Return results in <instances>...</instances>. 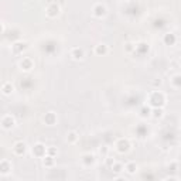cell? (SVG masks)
<instances>
[{"label": "cell", "mask_w": 181, "mask_h": 181, "mask_svg": "<svg viewBox=\"0 0 181 181\" xmlns=\"http://www.w3.org/2000/svg\"><path fill=\"white\" fill-rule=\"evenodd\" d=\"M112 170H113L115 173H120L122 170H123V164H122V163H115V161H113Z\"/></svg>", "instance_id": "17"}, {"label": "cell", "mask_w": 181, "mask_h": 181, "mask_svg": "<svg viewBox=\"0 0 181 181\" xmlns=\"http://www.w3.org/2000/svg\"><path fill=\"white\" fill-rule=\"evenodd\" d=\"M120 2H127V0H120Z\"/></svg>", "instance_id": "23"}, {"label": "cell", "mask_w": 181, "mask_h": 181, "mask_svg": "<svg viewBox=\"0 0 181 181\" xmlns=\"http://www.w3.org/2000/svg\"><path fill=\"white\" fill-rule=\"evenodd\" d=\"M0 123H2V127L4 130H10V129H13L14 124H16V119H14L11 115H6L2 118V122H0Z\"/></svg>", "instance_id": "2"}, {"label": "cell", "mask_w": 181, "mask_h": 181, "mask_svg": "<svg viewBox=\"0 0 181 181\" xmlns=\"http://www.w3.org/2000/svg\"><path fill=\"white\" fill-rule=\"evenodd\" d=\"M150 115H151L154 119H158V118H161V116H163V109H161V107H154V109L151 110V113H150Z\"/></svg>", "instance_id": "15"}, {"label": "cell", "mask_w": 181, "mask_h": 181, "mask_svg": "<svg viewBox=\"0 0 181 181\" xmlns=\"http://www.w3.org/2000/svg\"><path fill=\"white\" fill-rule=\"evenodd\" d=\"M106 52H107V47L105 44H98L95 47V54H98V55H105Z\"/></svg>", "instance_id": "13"}, {"label": "cell", "mask_w": 181, "mask_h": 181, "mask_svg": "<svg viewBox=\"0 0 181 181\" xmlns=\"http://www.w3.org/2000/svg\"><path fill=\"white\" fill-rule=\"evenodd\" d=\"M42 163H44V166H47V167H51L54 164V157L52 156H44V160H42Z\"/></svg>", "instance_id": "16"}, {"label": "cell", "mask_w": 181, "mask_h": 181, "mask_svg": "<svg viewBox=\"0 0 181 181\" xmlns=\"http://www.w3.org/2000/svg\"><path fill=\"white\" fill-rule=\"evenodd\" d=\"M116 147H118V151L119 153H126L127 150H129L130 144L127 140H124V139H120V140L118 141V144H116Z\"/></svg>", "instance_id": "7"}, {"label": "cell", "mask_w": 181, "mask_h": 181, "mask_svg": "<svg viewBox=\"0 0 181 181\" xmlns=\"http://www.w3.org/2000/svg\"><path fill=\"white\" fill-rule=\"evenodd\" d=\"M20 68H21L23 71H31L33 69V61H31L30 58H23L21 61H20Z\"/></svg>", "instance_id": "8"}, {"label": "cell", "mask_w": 181, "mask_h": 181, "mask_svg": "<svg viewBox=\"0 0 181 181\" xmlns=\"http://www.w3.org/2000/svg\"><path fill=\"white\" fill-rule=\"evenodd\" d=\"M10 170H11V166L8 161H6V160L0 161V174H7Z\"/></svg>", "instance_id": "10"}, {"label": "cell", "mask_w": 181, "mask_h": 181, "mask_svg": "<svg viewBox=\"0 0 181 181\" xmlns=\"http://www.w3.org/2000/svg\"><path fill=\"white\" fill-rule=\"evenodd\" d=\"M126 50H127V51H132V50H133V44L127 42V44H126Z\"/></svg>", "instance_id": "22"}, {"label": "cell", "mask_w": 181, "mask_h": 181, "mask_svg": "<svg viewBox=\"0 0 181 181\" xmlns=\"http://www.w3.org/2000/svg\"><path fill=\"white\" fill-rule=\"evenodd\" d=\"M25 150H27L25 143H23V141H17V143H14L13 151H14V154H16V156H23L25 153Z\"/></svg>", "instance_id": "4"}, {"label": "cell", "mask_w": 181, "mask_h": 181, "mask_svg": "<svg viewBox=\"0 0 181 181\" xmlns=\"http://www.w3.org/2000/svg\"><path fill=\"white\" fill-rule=\"evenodd\" d=\"M42 120H44L48 126H52V124L57 122V116H55V113H54V112H48V113H45V116H44Z\"/></svg>", "instance_id": "9"}, {"label": "cell", "mask_w": 181, "mask_h": 181, "mask_svg": "<svg viewBox=\"0 0 181 181\" xmlns=\"http://www.w3.org/2000/svg\"><path fill=\"white\" fill-rule=\"evenodd\" d=\"M78 139H79V136H78V133H76V132H69L67 134V141H68V143H71V144L76 143Z\"/></svg>", "instance_id": "12"}, {"label": "cell", "mask_w": 181, "mask_h": 181, "mask_svg": "<svg viewBox=\"0 0 181 181\" xmlns=\"http://www.w3.org/2000/svg\"><path fill=\"white\" fill-rule=\"evenodd\" d=\"M59 6L57 4V3H51L50 6L47 7V10H45V13H47L48 17H57L59 14Z\"/></svg>", "instance_id": "3"}, {"label": "cell", "mask_w": 181, "mask_h": 181, "mask_svg": "<svg viewBox=\"0 0 181 181\" xmlns=\"http://www.w3.org/2000/svg\"><path fill=\"white\" fill-rule=\"evenodd\" d=\"M157 101H158V103H160L161 106H164V103H166V98H164L163 93L158 92V90H154V92H151V93L149 95V102H150V103H151L154 107H158Z\"/></svg>", "instance_id": "1"}, {"label": "cell", "mask_w": 181, "mask_h": 181, "mask_svg": "<svg viewBox=\"0 0 181 181\" xmlns=\"http://www.w3.org/2000/svg\"><path fill=\"white\" fill-rule=\"evenodd\" d=\"M175 41V37H174V34H166V37H164V42H166V44H173V42Z\"/></svg>", "instance_id": "18"}, {"label": "cell", "mask_w": 181, "mask_h": 181, "mask_svg": "<svg viewBox=\"0 0 181 181\" xmlns=\"http://www.w3.org/2000/svg\"><path fill=\"white\" fill-rule=\"evenodd\" d=\"M34 150H36V153H37L38 156H42V154H41V151H42V153H45V147L42 146V144H40V143L34 146Z\"/></svg>", "instance_id": "19"}, {"label": "cell", "mask_w": 181, "mask_h": 181, "mask_svg": "<svg viewBox=\"0 0 181 181\" xmlns=\"http://www.w3.org/2000/svg\"><path fill=\"white\" fill-rule=\"evenodd\" d=\"M124 170H126L129 174H134V173L137 171V164L136 163H127L126 166H124Z\"/></svg>", "instance_id": "14"}, {"label": "cell", "mask_w": 181, "mask_h": 181, "mask_svg": "<svg viewBox=\"0 0 181 181\" xmlns=\"http://www.w3.org/2000/svg\"><path fill=\"white\" fill-rule=\"evenodd\" d=\"M84 158H85L84 161H86V164H89V163L93 164V161H95V157H93V154H85Z\"/></svg>", "instance_id": "21"}, {"label": "cell", "mask_w": 181, "mask_h": 181, "mask_svg": "<svg viewBox=\"0 0 181 181\" xmlns=\"http://www.w3.org/2000/svg\"><path fill=\"white\" fill-rule=\"evenodd\" d=\"M71 57H72L74 59H76V61H79V59H82L85 57V52H84V50H82V48L75 47V48H72V50H71Z\"/></svg>", "instance_id": "6"}, {"label": "cell", "mask_w": 181, "mask_h": 181, "mask_svg": "<svg viewBox=\"0 0 181 181\" xmlns=\"http://www.w3.org/2000/svg\"><path fill=\"white\" fill-rule=\"evenodd\" d=\"M13 90H14V86L11 85V82H6V84H3V86H2L3 95H11Z\"/></svg>", "instance_id": "11"}, {"label": "cell", "mask_w": 181, "mask_h": 181, "mask_svg": "<svg viewBox=\"0 0 181 181\" xmlns=\"http://www.w3.org/2000/svg\"><path fill=\"white\" fill-rule=\"evenodd\" d=\"M171 85L175 88V89H178V88H180V75H175L174 78L171 79Z\"/></svg>", "instance_id": "20"}, {"label": "cell", "mask_w": 181, "mask_h": 181, "mask_svg": "<svg viewBox=\"0 0 181 181\" xmlns=\"http://www.w3.org/2000/svg\"><path fill=\"white\" fill-rule=\"evenodd\" d=\"M105 14H106V7H105V4L98 3V4L93 7V16L95 17H103Z\"/></svg>", "instance_id": "5"}]
</instances>
